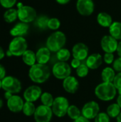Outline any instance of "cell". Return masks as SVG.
<instances>
[{
	"label": "cell",
	"mask_w": 121,
	"mask_h": 122,
	"mask_svg": "<svg viewBox=\"0 0 121 122\" xmlns=\"http://www.w3.org/2000/svg\"><path fill=\"white\" fill-rule=\"evenodd\" d=\"M117 53H118V55L121 57V41L120 42H118V49H117Z\"/></svg>",
	"instance_id": "cell-44"
},
{
	"label": "cell",
	"mask_w": 121,
	"mask_h": 122,
	"mask_svg": "<svg viewBox=\"0 0 121 122\" xmlns=\"http://www.w3.org/2000/svg\"><path fill=\"white\" fill-rule=\"evenodd\" d=\"M117 104L120 106V107L121 108V94H119V96L117 99Z\"/></svg>",
	"instance_id": "cell-45"
},
{
	"label": "cell",
	"mask_w": 121,
	"mask_h": 122,
	"mask_svg": "<svg viewBox=\"0 0 121 122\" xmlns=\"http://www.w3.org/2000/svg\"><path fill=\"white\" fill-rule=\"evenodd\" d=\"M63 87L66 92L75 94L79 88V82L76 78L70 76L63 80Z\"/></svg>",
	"instance_id": "cell-17"
},
{
	"label": "cell",
	"mask_w": 121,
	"mask_h": 122,
	"mask_svg": "<svg viewBox=\"0 0 121 122\" xmlns=\"http://www.w3.org/2000/svg\"><path fill=\"white\" fill-rule=\"evenodd\" d=\"M50 18L46 15H40L36 17L34 21L35 26L41 30H45L48 29V23Z\"/></svg>",
	"instance_id": "cell-25"
},
{
	"label": "cell",
	"mask_w": 121,
	"mask_h": 122,
	"mask_svg": "<svg viewBox=\"0 0 121 122\" xmlns=\"http://www.w3.org/2000/svg\"><path fill=\"white\" fill-rule=\"evenodd\" d=\"M36 107L35 105L34 104V102H24L22 112L24 114L26 117H31L34 114L35 111H36Z\"/></svg>",
	"instance_id": "cell-27"
},
{
	"label": "cell",
	"mask_w": 121,
	"mask_h": 122,
	"mask_svg": "<svg viewBox=\"0 0 121 122\" xmlns=\"http://www.w3.org/2000/svg\"><path fill=\"white\" fill-rule=\"evenodd\" d=\"M103 63V57L99 53L91 54L86 59V64L91 69H96L99 68Z\"/></svg>",
	"instance_id": "cell-18"
},
{
	"label": "cell",
	"mask_w": 121,
	"mask_h": 122,
	"mask_svg": "<svg viewBox=\"0 0 121 122\" xmlns=\"http://www.w3.org/2000/svg\"><path fill=\"white\" fill-rule=\"evenodd\" d=\"M41 102L42 103V105L48 107H51L54 101V99L52 96L51 94H50L49 92H44L42 93L41 96Z\"/></svg>",
	"instance_id": "cell-28"
},
{
	"label": "cell",
	"mask_w": 121,
	"mask_h": 122,
	"mask_svg": "<svg viewBox=\"0 0 121 122\" xmlns=\"http://www.w3.org/2000/svg\"><path fill=\"white\" fill-rule=\"evenodd\" d=\"M28 44L24 37H14L9 44V50L14 56H21L27 50Z\"/></svg>",
	"instance_id": "cell-5"
},
{
	"label": "cell",
	"mask_w": 121,
	"mask_h": 122,
	"mask_svg": "<svg viewBox=\"0 0 121 122\" xmlns=\"http://www.w3.org/2000/svg\"><path fill=\"white\" fill-rule=\"evenodd\" d=\"M66 42L65 34L61 31L52 33L46 40V47L51 52H57L63 49Z\"/></svg>",
	"instance_id": "cell-3"
},
{
	"label": "cell",
	"mask_w": 121,
	"mask_h": 122,
	"mask_svg": "<svg viewBox=\"0 0 121 122\" xmlns=\"http://www.w3.org/2000/svg\"><path fill=\"white\" fill-rule=\"evenodd\" d=\"M17 0H0V5L6 9H11L13 8L16 4Z\"/></svg>",
	"instance_id": "cell-33"
},
{
	"label": "cell",
	"mask_w": 121,
	"mask_h": 122,
	"mask_svg": "<svg viewBox=\"0 0 121 122\" xmlns=\"http://www.w3.org/2000/svg\"><path fill=\"white\" fill-rule=\"evenodd\" d=\"M88 71H89V68L88 67L86 64H83V63H82L76 69V74L81 78L86 77L88 74Z\"/></svg>",
	"instance_id": "cell-31"
},
{
	"label": "cell",
	"mask_w": 121,
	"mask_h": 122,
	"mask_svg": "<svg viewBox=\"0 0 121 122\" xmlns=\"http://www.w3.org/2000/svg\"><path fill=\"white\" fill-rule=\"evenodd\" d=\"M117 89L113 83L103 82L95 89V94L101 101L108 102L113 100L116 96Z\"/></svg>",
	"instance_id": "cell-2"
},
{
	"label": "cell",
	"mask_w": 121,
	"mask_h": 122,
	"mask_svg": "<svg viewBox=\"0 0 121 122\" xmlns=\"http://www.w3.org/2000/svg\"><path fill=\"white\" fill-rule=\"evenodd\" d=\"M6 69L5 67L0 64V79L2 80L6 76Z\"/></svg>",
	"instance_id": "cell-39"
},
{
	"label": "cell",
	"mask_w": 121,
	"mask_h": 122,
	"mask_svg": "<svg viewBox=\"0 0 121 122\" xmlns=\"http://www.w3.org/2000/svg\"><path fill=\"white\" fill-rule=\"evenodd\" d=\"M2 89L11 94H18L21 90V82L13 76H6L2 80Z\"/></svg>",
	"instance_id": "cell-7"
},
{
	"label": "cell",
	"mask_w": 121,
	"mask_h": 122,
	"mask_svg": "<svg viewBox=\"0 0 121 122\" xmlns=\"http://www.w3.org/2000/svg\"><path fill=\"white\" fill-rule=\"evenodd\" d=\"M72 55L75 59L84 61L88 56V47L82 42L77 43L73 46Z\"/></svg>",
	"instance_id": "cell-15"
},
{
	"label": "cell",
	"mask_w": 121,
	"mask_h": 122,
	"mask_svg": "<svg viewBox=\"0 0 121 122\" xmlns=\"http://www.w3.org/2000/svg\"><path fill=\"white\" fill-rule=\"evenodd\" d=\"M2 89V81L0 79V89Z\"/></svg>",
	"instance_id": "cell-49"
},
{
	"label": "cell",
	"mask_w": 121,
	"mask_h": 122,
	"mask_svg": "<svg viewBox=\"0 0 121 122\" xmlns=\"http://www.w3.org/2000/svg\"><path fill=\"white\" fill-rule=\"evenodd\" d=\"M68 107L69 103L68 99L63 97H58L54 99L51 109L55 116L61 118L67 114Z\"/></svg>",
	"instance_id": "cell-6"
},
{
	"label": "cell",
	"mask_w": 121,
	"mask_h": 122,
	"mask_svg": "<svg viewBox=\"0 0 121 122\" xmlns=\"http://www.w3.org/2000/svg\"><path fill=\"white\" fill-rule=\"evenodd\" d=\"M116 119H117V122H121V112L120 113V114L118 116Z\"/></svg>",
	"instance_id": "cell-47"
},
{
	"label": "cell",
	"mask_w": 121,
	"mask_h": 122,
	"mask_svg": "<svg viewBox=\"0 0 121 122\" xmlns=\"http://www.w3.org/2000/svg\"><path fill=\"white\" fill-rule=\"evenodd\" d=\"M95 122H110V117L107 113H99L94 119Z\"/></svg>",
	"instance_id": "cell-34"
},
{
	"label": "cell",
	"mask_w": 121,
	"mask_h": 122,
	"mask_svg": "<svg viewBox=\"0 0 121 122\" xmlns=\"http://www.w3.org/2000/svg\"><path fill=\"white\" fill-rule=\"evenodd\" d=\"M113 84H114L115 87L116 88L117 91L118 92L119 94H121V72H118L113 80Z\"/></svg>",
	"instance_id": "cell-35"
},
{
	"label": "cell",
	"mask_w": 121,
	"mask_h": 122,
	"mask_svg": "<svg viewBox=\"0 0 121 122\" xmlns=\"http://www.w3.org/2000/svg\"><path fill=\"white\" fill-rule=\"evenodd\" d=\"M24 102L23 99L19 96L14 94L10 99L6 100V106L9 110L13 113H19L22 112Z\"/></svg>",
	"instance_id": "cell-13"
},
{
	"label": "cell",
	"mask_w": 121,
	"mask_h": 122,
	"mask_svg": "<svg viewBox=\"0 0 121 122\" xmlns=\"http://www.w3.org/2000/svg\"><path fill=\"white\" fill-rule=\"evenodd\" d=\"M103 60L107 64H111L114 61L113 53H106L103 56Z\"/></svg>",
	"instance_id": "cell-36"
},
{
	"label": "cell",
	"mask_w": 121,
	"mask_h": 122,
	"mask_svg": "<svg viewBox=\"0 0 121 122\" xmlns=\"http://www.w3.org/2000/svg\"><path fill=\"white\" fill-rule=\"evenodd\" d=\"M110 35L117 40L121 41V22L113 21L111 26L109 27Z\"/></svg>",
	"instance_id": "cell-24"
},
{
	"label": "cell",
	"mask_w": 121,
	"mask_h": 122,
	"mask_svg": "<svg viewBox=\"0 0 121 122\" xmlns=\"http://www.w3.org/2000/svg\"><path fill=\"white\" fill-rule=\"evenodd\" d=\"M18 19L20 21L29 24L34 21L37 17L36 11L34 8L29 5H24L19 2L17 4Z\"/></svg>",
	"instance_id": "cell-4"
},
{
	"label": "cell",
	"mask_w": 121,
	"mask_h": 122,
	"mask_svg": "<svg viewBox=\"0 0 121 122\" xmlns=\"http://www.w3.org/2000/svg\"><path fill=\"white\" fill-rule=\"evenodd\" d=\"M6 55L7 56H9V57H11V56H13V55H12V54L11 53V51L8 49L7 51H6Z\"/></svg>",
	"instance_id": "cell-46"
},
{
	"label": "cell",
	"mask_w": 121,
	"mask_h": 122,
	"mask_svg": "<svg viewBox=\"0 0 121 122\" xmlns=\"http://www.w3.org/2000/svg\"><path fill=\"white\" fill-rule=\"evenodd\" d=\"M22 60L24 63L29 66H32L35 64H36V53H34L32 50L27 49L21 56Z\"/></svg>",
	"instance_id": "cell-21"
},
{
	"label": "cell",
	"mask_w": 121,
	"mask_h": 122,
	"mask_svg": "<svg viewBox=\"0 0 121 122\" xmlns=\"http://www.w3.org/2000/svg\"><path fill=\"white\" fill-rule=\"evenodd\" d=\"M76 9L82 16H90L95 9L94 2L93 0H78L76 2Z\"/></svg>",
	"instance_id": "cell-11"
},
{
	"label": "cell",
	"mask_w": 121,
	"mask_h": 122,
	"mask_svg": "<svg viewBox=\"0 0 121 122\" xmlns=\"http://www.w3.org/2000/svg\"><path fill=\"white\" fill-rule=\"evenodd\" d=\"M51 52L46 46L39 49L36 53V62L38 64H46L51 59Z\"/></svg>",
	"instance_id": "cell-19"
},
{
	"label": "cell",
	"mask_w": 121,
	"mask_h": 122,
	"mask_svg": "<svg viewBox=\"0 0 121 122\" xmlns=\"http://www.w3.org/2000/svg\"><path fill=\"white\" fill-rule=\"evenodd\" d=\"M100 107L99 104L94 101L88 102L84 104L81 109V114L83 117L88 119H93L96 117L99 114Z\"/></svg>",
	"instance_id": "cell-10"
},
{
	"label": "cell",
	"mask_w": 121,
	"mask_h": 122,
	"mask_svg": "<svg viewBox=\"0 0 121 122\" xmlns=\"http://www.w3.org/2000/svg\"><path fill=\"white\" fill-rule=\"evenodd\" d=\"M116 75L115 70L111 67H106L101 72V78L103 82L113 83Z\"/></svg>",
	"instance_id": "cell-22"
},
{
	"label": "cell",
	"mask_w": 121,
	"mask_h": 122,
	"mask_svg": "<svg viewBox=\"0 0 121 122\" xmlns=\"http://www.w3.org/2000/svg\"><path fill=\"white\" fill-rule=\"evenodd\" d=\"M51 75V70L46 64H35L30 67L29 76L30 79L36 84H43L46 82Z\"/></svg>",
	"instance_id": "cell-1"
},
{
	"label": "cell",
	"mask_w": 121,
	"mask_h": 122,
	"mask_svg": "<svg viewBox=\"0 0 121 122\" xmlns=\"http://www.w3.org/2000/svg\"><path fill=\"white\" fill-rule=\"evenodd\" d=\"M52 74L56 79L64 80L71 76V68L68 63L58 61L53 65L52 68Z\"/></svg>",
	"instance_id": "cell-8"
},
{
	"label": "cell",
	"mask_w": 121,
	"mask_h": 122,
	"mask_svg": "<svg viewBox=\"0 0 121 122\" xmlns=\"http://www.w3.org/2000/svg\"><path fill=\"white\" fill-rule=\"evenodd\" d=\"M118 46V40L111 35L104 36L101 41V46L106 53H114Z\"/></svg>",
	"instance_id": "cell-12"
},
{
	"label": "cell",
	"mask_w": 121,
	"mask_h": 122,
	"mask_svg": "<svg viewBox=\"0 0 121 122\" xmlns=\"http://www.w3.org/2000/svg\"><path fill=\"white\" fill-rule=\"evenodd\" d=\"M121 108L117 103H114L108 107L106 109L107 114L111 118H117L121 113Z\"/></svg>",
	"instance_id": "cell-26"
},
{
	"label": "cell",
	"mask_w": 121,
	"mask_h": 122,
	"mask_svg": "<svg viewBox=\"0 0 121 122\" xmlns=\"http://www.w3.org/2000/svg\"><path fill=\"white\" fill-rule=\"evenodd\" d=\"M73 122H90V121H89V119H88L85 118L84 117L81 116L79 118H78L77 119L74 120Z\"/></svg>",
	"instance_id": "cell-40"
},
{
	"label": "cell",
	"mask_w": 121,
	"mask_h": 122,
	"mask_svg": "<svg viewBox=\"0 0 121 122\" xmlns=\"http://www.w3.org/2000/svg\"><path fill=\"white\" fill-rule=\"evenodd\" d=\"M53 114V113L51 107L40 105L36 109L34 118L36 122H50Z\"/></svg>",
	"instance_id": "cell-9"
},
{
	"label": "cell",
	"mask_w": 121,
	"mask_h": 122,
	"mask_svg": "<svg viewBox=\"0 0 121 122\" xmlns=\"http://www.w3.org/2000/svg\"><path fill=\"white\" fill-rule=\"evenodd\" d=\"M6 55V52L4 51V49L0 46V60H1L2 59H4V57Z\"/></svg>",
	"instance_id": "cell-41"
},
{
	"label": "cell",
	"mask_w": 121,
	"mask_h": 122,
	"mask_svg": "<svg viewBox=\"0 0 121 122\" xmlns=\"http://www.w3.org/2000/svg\"><path fill=\"white\" fill-rule=\"evenodd\" d=\"M56 57L59 61L66 62L71 57V52L68 49L63 48L56 52Z\"/></svg>",
	"instance_id": "cell-30"
},
{
	"label": "cell",
	"mask_w": 121,
	"mask_h": 122,
	"mask_svg": "<svg viewBox=\"0 0 121 122\" xmlns=\"http://www.w3.org/2000/svg\"><path fill=\"white\" fill-rule=\"evenodd\" d=\"M2 107H3V100L0 98V109H1Z\"/></svg>",
	"instance_id": "cell-48"
},
{
	"label": "cell",
	"mask_w": 121,
	"mask_h": 122,
	"mask_svg": "<svg viewBox=\"0 0 121 122\" xmlns=\"http://www.w3.org/2000/svg\"><path fill=\"white\" fill-rule=\"evenodd\" d=\"M13 95H14V94H11V93H10V92H5V93H4V98H5V99L8 100V99H10Z\"/></svg>",
	"instance_id": "cell-43"
},
{
	"label": "cell",
	"mask_w": 121,
	"mask_h": 122,
	"mask_svg": "<svg viewBox=\"0 0 121 122\" xmlns=\"http://www.w3.org/2000/svg\"><path fill=\"white\" fill-rule=\"evenodd\" d=\"M67 114L73 121L76 120V119H77L78 118H79L81 116H82L81 112L75 105H71V106H69L68 109V112H67Z\"/></svg>",
	"instance_id": "cell-29"
},
{
	"label": "cell",
	"mask_w": 121,
	"mask_h": 122,
	"mask_svg": "<svg viewBox=\"0 0 121 122\" xmlns=\"http://www.w3.org/2000/svg\"><path fill=\"white\" fill-rule=\"evenodd\" d=\"M82 63H81V60H79V59H75V58H73V59L71 61V66L73 68V69H77L81 64Z\"/></svg>",
	"instance_id": "cell-38"
},
{
	"label": "cell",
	"mask_w": 121,
	"mask_h": 122,
	"mask_svg": "<svg viewBox=\"0 0 121 122\" xmlns=\"http://www.w3.org/2000/svg\"><path fill=\"white\" fill-rule=\"evenodd\" d=\"M71 0H56V1L59 4H62V5H65L66 4H68Z\"/></svg>",
	"instance_id": "cell-42"
},
{
	"label": "cell",
	"mask_w": 121,
	"mask_h": 122,
	"mask_svg": "<svg viewBox=\"0 0 121 122\" xmlns=\"http://www.w3.org/2000/svg\"><path fill=\"white\" fill-rule=\"evenodd\" d=\"M113 69L115 70V71L121 72V57L119 56L114 60L113 63Z\"/></svg>",
	"instance_id": "cell-37"
},
{
	"label": "cell",
	"mask_w": 121,
	"mask_h": 122,
	"mask_svg": "<svg viewBox=\"0 0 121 122\" xmlns=\"http://www.w3.org/2000/svg\"><path fill=\"white\" fill-rule=\"evenodd\" d=\"M4 20L9 24L14 22L18 19V11L17 9L14 8H11L6 9L3 14Z\"/></svg>",
	"instance_id": "cell-23"
},
{
	"label": "cell",
	"mask_w": 121,
	"mask_h": 122,
	"mask_svg": "<svg viewBox=\"0 0 121 122\" xmlns=\"http://www.w3.org/2000/svg\"><path fill=\"white\" fill-rule=\"evenodd\" d=\"M42 94L41 89L36 85H31L29 86L24 92V99L26 102H34L37 101Z\"/></svg>",
	"instance_id": "cell-14"
},
{
	"label": "cell",
	"mask_w": 121,
	"mask_h": 122,
	"mask_svg": "<svg viewBox=\"0 0 121 122\" xmlns=\"http://www.w3.org/2000/svg\"><path fill=\"white\" fill-rule=\"evenodd\" d=\"M29 29V24L19 21L16 23L9 31L11 36L14 37H24L27 34Z\"/></svg>",
	"instance_id": "cell-16"
},
{
	"label": "cell",
	"mask_w": 121,
	"mask_h": 122,
	"mask_svg": "<svg viewBox=\"0 0 121 122\" xmlns=\"http://www.w3.org/2000/svg\"><path fill=\"white\" fill-rule=\"evenodd\" d=\"M61 26V21L58 19L52 17L50 18L48 23V29L51 30H58Z\"/></svg>",
	"instance_id": "cell-32"
},
{
	"label": "cell",
	"mask_w": 121,
	"mask_h": 122,
	"mask_svg": "<svg viewBox=\"0 0 121 122\" xmlns=\"http://www.w3.org/2000/svg\"><path fill=\"white\" fill-rule=\"evenodd\" d=\"M97 21L98 24L103 27H110L113 24L111 16L106 12H100L97 16Z\"/></svg>",
	"instance_id": "cell-20"
}]
</instances>
